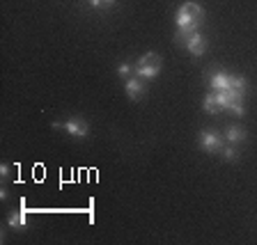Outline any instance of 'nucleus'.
Listing matches in <instances>:
<instances>
[{
    "label": "nucleus",
    "mask_w": 257,
    "mask_h": 245,
    "mask_svg": "<svg viewBox=\"0 0 257 245\" xmlns=\"http://www.w3.org/2000/svg\"><path fill=\"white\" fill-rule=\"evenodd\" d=\"M177 28H179V37H191L193 32H198V26L202 21V7L198 3H184L177 10Z\"/></svg>",
    "instance_id": "obj_1"
},
{
    "label": "nucleus",
    "mask_w": 257,
    "mask_h": 245,
    "mask_svg": "<svg viewBox=\"0 0 257 245\" xmlns=\"http://www.w3.org/2000/svg\"><path fill=\"white\" fill-rule=\"evenodd\" d=\"M161 67H163L161 55L159 53H147L136 62V74H138L140 78H156L159 71H161Z\"/></svg>",
    "instance_id": "obj_2"
},
{
    "label": "nucleus",
    "mask_w": 257,
    "mask_h": 245,
    "mask_svg": "<svg viewBox=\"0 0 257 245\" xmlns=\"http://www.w3.org/2000/svg\"><path fill=\"white\" fill-rule=\"evenodd\" d=\"M53 128H62V131H67V133L71 135V138H87V133H90V126H87L83 119H67L64 124H53Z\"/></svg>",
    "instance_id": "obj_3"
},
{
    "label": "nucleus",
    "mask_w": 257,
    "mask_h": 245,
    "mask_svg": "<svg viewBox=\"0 0 257 245\" xmlns=\"http://www.w3.org/2000/svg\"><path fill=\"white\" fill-rule=\"evenodd\" d=\"M200 147L204 151H209V154H214V151H218L223 147V140L214 131H204V133H200Z\"/></svg>",
    "instance_id": "obj_4"
},
{
    "label": "nucleus",
    "mask_w": 257,
    "mask_h": 245,
    "mask_svg": "<svg viewBox=\"0 0 257 245\" xmlns=\"http://www.w3.org/2000/svg\"><path fill=\"white\" fill-rule=\"evenodd\" d=\"M186 48L191 55L200 58V55H204V51H207V39H204L200 32H193L191 37H186Z\"/></svg>",
    "instance_id": "obj_5"
},
{
    "label": "nucleus",
    "mask_w": 257,
    "mask_h": 245,
    "mask_svg": "<svg viewBox=\"0 0 257 245\" xmlns=\"http://www.w3.org/2000/svg\"><path fill=\"white\" fill-rule=\"evenodd\" d=\"M7 224H10L12 229H23L26 227V211H23V206L12 211L10 218H7Z\"/></svg>",
    "instance_id": "obj_6"
},
{
    "label": "nucleus",
    "mask_w": 257,
    "mask_h": 245,
    "mask_svg": "<svg viewBox=\"0 0 257 245\" xmlns=\"http://www.w3.org/2000/svg\"><path fill=\"white\" fill-rule=\"evenodd\" d=\"M225 140H227V144H241L243 140H246V131L241 126H230L227 128V133H225Z\"/></svg>",
    "instance_id": "obj_7"
},
{
    "label": "nucleus",
    "mask_w": 257,
    "mask_h": 245,
    "mask_svg": "<svg viewBox=\"0 0 257 245\" xmlns=\"http://www.w3.org/2000/svg\"><path fill=\"white\" fill-rule=\"evenodd\" d=\"M143 92H145L143 80H140V78H126V94H128V99H138Z\"/></svg>",
    "instance_id": "obj_8"
},
{
    "label": "nucleus",
    "mask_w": 257,
    "mask_h": 245,
    "mask_svg": "<svg viewBox=\"0 0 257 245\" xmlns=\"http://www.w3.org/2000/svg\"><path fill=\"white\" fill-rule=\"evenodd\" d=\"M227 80H230V74H225V71H218V74L211 76L209 80V85L214 92H220V90H227Z\"/></svg>",
    "instance_id": "obj_9"
},
{
    "label": "nucleus",
    "mask_w": 257,
    "mask_h": 245,
    "mask_svg": "<svg viewBox=\"0 0 257 245\" xmlns=\"http://www.w3.org/2000/svg\"><path fill=\"white\" fill-rule=\"evenodd\" d=\"M227 90L236 92V94H246V80L239 78V76H230V80H227Z\"/></svg>",
    "instance_id": "obj_10"
},
{
    "label": "nucleus",
    "mask_w": 257,
    "mask_h": 245,
    "mask_svg": "<svg viewBox=\"0 0 257 245\" xmlns=\"http://www.w3.org/2000/svg\"><path fill=\"white\" fill-rule=\"evenodd\" d=\"M204 110H207L209 115H216V112L220 110L218 99H216V92H209V94L204 96Z\"/></svg>",
    "instance_id": "obj_11"
},
{
    "label": "nucleus",
    "mask_w": 257,
    "mask_h": 245,
    "mask_svg": "<svg viewBox=\"0 0 257 245\" xmlns=\"http://www.w3.org/2000/svg\"><path fill=\"white\" fill-rule=\"evenodd\" d=\"M234 158H236L234 144H230V147H223V160H234Z\"/></svg>",
    "instance_id": "obj_12"
},
{
    "label": "nucleus",
    "mask_w": 257,
    "mask_h": 245,
    "mask_svg": "<svg viewBox=\"0 0 257 245\" xmlns=\"http://www.w3.org/2000/svg\"><path fill=\"white\" fill-rule=\"evenodd\" d=\"M90 7H103V5H115V0H87Z\"/></svg>",
    "instance_id": "obj_13"
},
{
    "label": "nucleus",
    "mask_w": 257,
    "mask_h": 245,
    "mask_svg": "<svg viewBox=\"0 0 257 245\" xmlns=\"http://www.w3.org/2000/svg\"><path fill=\"white\" fill-rule=\"evenodd\" d=\"M117 74H119V78H128V74H131V64H119Z\"/></svg>",
    "instance_id": "obj_14"
}]
</instances>
